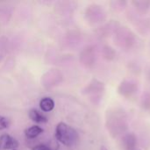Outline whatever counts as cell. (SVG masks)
<instances>
[{
  "instance_id": "cell-1",
  "label": "cell",
  "mask_w": 150,
  "mask_h": 150,
  "mask_svg": "<svg viewBox=\"0 0 150 150\" xmlns=\"http://www.w3.org/2000/svg\"><path fill=\"white\" fill-rule=\"evenodd\" d=\"M55 137L59 142L66 147L75 146L79 139L76 130L64 122H60L56 126Z\"/></svg>"
},
{
  "instance_id": "cell-2",
  "label": "cell",
  "mask_w": 150,
  "mask_h": 150,
  "mask_svg": "<svg viewBox=\"0 0 150 150\" xmlns=\"http://www.w3.org/2000/svg\"><path fill=\"white\" fill-rule=\"evenodd\" d=\"M18 147V142L16 139L9 134L0 135V150H13Z\"/></svg>"
},
{
  "instance_id": "cell-3",
  "label": "cell",
  "mask_w": 150,
  "mask_h": 150,
  "mask_svg": "<svg viewBox=\"0 0 150 150\" xmlns=\"http://www.w3.org/2000/svg\"><path fill=\"white\" fill-rule=\"evenodd\" d=\"M28 115H29L30 120H32L33 122H36V123L47 122V118L36 109H31L28 112Z\"/></svg>"
},
{
  "instance_id": "cell-4",
  "label": "cell",
  "mask_w": 150,
  "mask_h": 150,
  "mask_svg": "<svg viewBox=\"0 0 150 150\" xmlns=\"http://www.w3.org/2000/svg\"><path fill=\"white\" fill-rule=\"evenodd\" d=\"M40 107L45 112H51L54 107V102L51 98H43L40 101Z\"/></svg>"
},
{
  "instance_id": "cell-5",
  "label": "cell",
  "mask_w": 150,
  "mask_h": 150,
  "mask_svg": "<svg viewBox=\"0 0 150 150\" xmlns=\"http://www.w3.org/2000/svg\"><path fill=\"white\" fill-rule=\"evenodd\" d=\"M43 129L39 126H33L25 130V134L27 139H34L38 137L40 134H42Z\"/></svg>"
},
{
  "instance_id": "cell-6",
  "label": "cell",
  "mask_w": 150,
  "mask_h": 150,
  "mask_svg": "<svg viewBox=\"0 0 150 150\" xmlns=\"http://www.w3.org/2000/svg\"><path fill=\"white\" fill-rule=\"evenodd\" d=\"M135 143L136 139L134 134H127L123 139V145L126 150H134L135 149Z\"/></svg>"
},
{
  "instance_id": "cell-7",
  "label": "cell",
  "mask_w": 150,
  "mask_h": 150,
  "mask_svg": "<svg viewBox=\"0 0 150 150\" xmlns=\"http://www.w3.org/2000/svg\"><path fill=\"white\" fill-rule=\"evenodd\" d=\"M9 125H10L9 120L5 117L0 116V130H4V129L8 128Z\"/></svg>"
},
{
  "instance_id": "cell-8",
  "label": "cell",
  "mask_w": 150,
  "mask_h": 150,
  "mask_svg": "<svg viewBox=\"0 0 150 150\" xmlns=\"http://www.w3.org/2000/svg\"><path fill=\"white\" fill-rule=\"evenodd\" d=\"M32 150H51L46 145H38L36 147H34Z\"/></svg>"
},
{
  "instance_id": "cell-9",
  "label": "cell",
  "mask_w": 150,
  "mask_h": 150,
  "mask_svg": "<svg viewBox=\"0 0 150 150\" xmlns=\"http://www.w3.org/2000/svg\"><path fill=\"white\" fill-rule=\"evenodd\" d=\"M100 150H108V149H107L105 146H102V147L100 148Z\"/></svg>"
},
{
  "instance_id": "cell-10",
  "label": "cell",
  "mask_w": 150,
  "mask_h": 150,
  "mask_svg": "<svg viewBox=\"0 0 150 150\" xmlns=\"http://www.w3.org/2000/svg\"><path fill=\"white\" fill-rule=\"evenodd\" d=\"M13 150H16V149H13Z\"/></svg>"
}]
</instances>
